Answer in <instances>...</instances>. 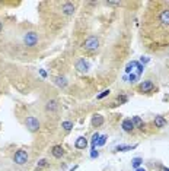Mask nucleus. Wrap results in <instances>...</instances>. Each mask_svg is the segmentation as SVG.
<instances>
[{"instance_id": "2f4dec72", "label": "nucleus", "mask_w": 169, "mask_h": 171, "mask_svg": "<svg viewBox=\"0 0 169 171\" xmlns=\"http://www.w3.org/2000/svg\"><path fill=\"white\" fill-rule=\"evenodd\" d=\"M165 171H169V168H165Z\"/></svg>"}, {"instance_id": "20e7f679", "label": "nucleus", "mask_w": 169, "mask_h": 171, "mask_svg": "<svg viewBox=\"0 0 169 171\" xmlns=\"http://www.w3.org/2000/svg\"><path fill=\"white\" fill-rule=\"evenodd\" d=\"M13 161L18 164V165H25L28 163V154L26 151H18L15 156H13Z\"/></svg>"}, {"instance_id": "7ed1b4c3", "label": "nucleus", "mask_w": 169, "mask_h": 171, "mask_svg": "<svg viewBox=\"0 0 169 171\" xmlns=\"http://www.w3.org/2000/svg\"><path fill=\"white\" fill-rule=\"evenodd\" d=\"M83 47L88 51H95V50H98V47H99V40L96 37H89L88 40L84 41Z\"/></svg>"}, {"instance_id": "f03ea898", "label": "nucleus", "mask_w": 169, "mask_h": 171, "mask_svg": "<svg viewBox=\"0 0 169 171\" xmlns=\"http://www.w3.org/2000/svg\"><path fill=\"white\" fill-rule=\"evenodd\" d=\"M25 126L29 132H38V129H40V122H38V119H35L34 116H29V117H26Z\"/></svg>"}, {"instance_id": "4468645a", "label": "nucleus", "mask_w": 169, "mask_h": 171, "mask_svg": "<svg viewBox=\"0 0 169 171\" xmlns=\"http://www.w3.org/2000/svg\"><path fill=\"white\" fill-rule=\"evenodd\" d=\"M155 124H156V127H165V124H166V120H165V117H162V116H156L155 117Z\"/></svg>"}, {"instance_id": "1a4fd4ad", "label": "nucleus", "mask_w": 169, "mask_h": 171, "mask_svg": "<svg viewBox=\"0 0 169 171\" xmlns=\"http://www.w3.org/2000/svg\"><path fill=\"white\" fill-rule=\"evenodd\" d=\"M75 146H76L77 149H84V148L88 146V140H86V138H83V136L77 138L76 139V143H75Z\"/></svg>"}, {"instance_id": "7c9ffc66", "label": "nucleus", "mask_w": 169, "mask_h": 171, "mask_svg": "<svg viewBox=\"0 0 169 171\" xmlns=\"http://www.w3.org/2000/svg\"><path fill=\"white\" fill-rule=\"evenodd\" d=\"M2 29H3V24L0 22V31H2Z\"/></svg>"}, {"instance_id": "f257e3e1", "label": "nucleus", "mask_w": 169, "mask_h": 171, "mask_svg": "<svg viewBox=\"0 0 169 171\" xmlns=\"http://www.w3.org/2000/svg\"><path fill=\"white\" fill-rule=\"evenodd\" d=\"M38 40H40V37L35 31H29L24 35V44L26 47H35L38 44Z\"/></svg>"}, {"instance_id": "cd10ccee", "label": "nucleus", "mask_w": 169, "mask_h": 171, "mask_svg": "<svg viewBox=\"0 0 169 171\" xmlns=\"http://www.w3.org/2000/svg\"><path fill=\"white\" fill-rule=\"evenodd\" d=\"M45 165H47V159H41L38 163V167H45Z\"/></svg>"}, {"instance_id": "6ab92c4d", "label": "nucleus", "mask_w": 169, "mask_h": 171, "mask_svg": "<svg viewBox=\"0 0 169 171\" xmlns=\"http://www.w3.org/2000/svg\"><path fill=\"white\" fill-rule=\"evenodd\" d=\"M136 146H128V145H120V146L115 148V151H131L134 149Z\"/></svg>"}, {"instance_id": "412c9836", "label": "nucleus", "mask_w": 169, "mask_h": 171, "mask_svg": "<svg viewBox=\"0 0 169 171\" xmlns=\"http://www.w3.org/2000/svg\"><path fill=\"white\" fill-rule=\"evenodd\" d=\"M99 136H101L99 133H95V135L92 136V149L96 148V143H98V139H99Z\"/></svg>"}, {"instance_id": "bb28decb", "label": "nucleus", "mask_w": 169, "mask_h": 171, "mask_svg": "<svg viewBox=\"0 0 169 171\" xmlns=\"http://www.w3.org/2000/svg\"><path fill=\"white\" fill-rule=\"evenodd\" d=\"M149 60H150L149 57H142V59H140V62H142L143 65H146V63H149Z\"/></svg>"}, {"instance_id": "c85d7f7f", "label": "nucleus", "mask_w": 169, "mask_h": 171, "mask_svg": "<svg viewBox=\"0 0 169 171\" xmlns=\"http://www.w3.org/2000/svg\"><path fill=\"white\" fill-rule=\"evenodd\" d=\"M40 73H41L42 78H47V72H45V70H40Z\"/></svg>"}, {"instance_id": "dca6fc26", "label": "nucleus", "mask_w": 169, "mask_h": 171, "mask_svg": "<svg viewBox=\"0 0 169 171\" xmlns=\"http://www.w3.org/2000/svg\"><path fill=\"white\" fill-rule=\"evenodd\" d=\"M54 83H56V85H59V86H66V85H67L66 79H64V78H60V76L54 78Z\"/></svg>"}, {"instance_id": "9d476101", "label": "nucleus", "mask_w": 169, "mask_h": 171, "mask_svg": "<svg viewBox=\"0 0 169 171\" xmlns=\"http://www.w3.org/2000/svg\"><path fill=\"white\" fill-rule=\"evenodd\" d=\"M153 89V83L150 81H144L142 85H140V91L142 92H150Z\"/></svg>"}, {"instance_id": "f3484780", "label": "nucleus", "mask_w": 169, "mask_h": 171, "mask_svg": "<svg viewBox=\"0 0 169 171\" xmlns=\"http://www.w3.org/2000/svg\"><path fill=\"white\" fill-rule=\"evenodd\" d=\"M142 163H143V159L137 156V158H134V159L131 161V165H133V167H134L136 170H137V168H140V165H142Z\"/></svg>"}, {"instance_id": "f8f14e48", "label": "nucleus", "mask_w": 169, "mask_h": 171, "mask_svg": "<svg viewBox=\"0 0 169 171\" xmlns=\"http://www.w3.org/2000/svg\"><path fill=\"white\" fill-rule=\"evenodd\" d=\"M53 155L56 156V158H61L63 155H64V149H63V146H60V145H57V146L53 148Z\"/></svg>"}, {"instance_id": "ddd939ff", "label": "nucleus", "mask_w": 169, "mask_h": 171, "mask_svg": "<svg viewBox=\"0 0 169 171\" xmlns=\"http://www.w3.org/2000/svg\"><path fill=\"white\" fill-rule=\"evenodd\" d=\"M92 124L95 126V127H98V126L104 124V117H102L101 114H95L93 119H92Z\"/></svg>"}, {"instance_id": "6e6552de", "label": "nucleus", "mask_w": 169, "mask_h": 171, "mask_svg": "<svg viewBox=\"0 0 169 171\" xmlns=\"http://www.w3.org/2000/svg\"><path fill=\"white\" fill-rule=\"evenodd\" d=\"M159 21H161L162 25H165V26H169V9H165V10H162L161 15H159Z\"/></svg>"}, {"instance_id": "0eeeda50", "label": "nucleus", "mask_w": 169, "mask_h": 171, "mask_svg": "<svg viewBox=\"0 0 169 171\" xmlns=\"http://www.w3.org/2000/svg\"><path fill=\"white\" fill-rule=\"evenodd\" d=\"M45 110H47L48 113H56V111L59 110V102H57L56 99H50V101L45 104Z\"/></svg>"}, {"instance_id": "b1692460", "label": "nucleus", "mask_w": 169, "mask_h": 171, "mask_svg": "<svg viewBox=\"0 0 169 171\" xmlns=\"http://www.w3.org/2000/svg\"><path fill=\"white\" fill-rule=\"evenodd\" d=\"M143 70H144V66L139 63V66H137V76H140V75L143 73Z\"/></svg>"}, {"instance_id": "5701e85b", "label": "nucleus", "mask_w": 169, "mask_h": 171, "mask_svg": "<svg viewBox=\"0 0 169 171\" xmlns=\"http://www.w3.org/2000/svg\"><path fill=\"white\" fill-rule=\"evenodd\" d=\"M137 78H139V76H137V75H136V73H130V76H128V81L131 82V83H134V82H136V79H137Z\"/></svg>"}, {"instance_id": "c756f323", "label": "nucleus", "mask_w": 169, "mask_h": 171, "mask_svg": "<svg viewBox=\"0 0 169 171\" xmlns=\"http://www.w3.org/2000/svg\"><path fill=\"white\" fill-rule=\"evenodd\" d=\"M136 171H146V170H144V168H137Z\"/></svg>"}, {"instance_id": "9b49d317", "label": "nucleus", "mask_w": 169, "mask_h": 171, "mask_svg": "<svg viewBox=\"0 0 169 171\" xmlns=\"http://www.w3.org/2000/svg\"><path fill=\"white\" fill-rule=\"evenodd\" d=\"M121 126H123V129H124L126 132H131L133 129H134V124H133V122H131V119H126Z\"/></svg>"}, {"instance_id": "423d86ee", "label": "nucleus", "mask_w": 169, "mask_h": 171, "mask_svg": "<svg viewBox=\"0 0 169 171\" xmlns=\"http://www.w3.org/2000/svg\"><path fill=\"white\" fill-rule=\"evenodd\" d=\"M75 9H76V6H75L73 3L67 2V3H64V5H63L61 10H63V13H64L66 16H70V15H73V13H75Z\"/></svg>"}, {"instance_id": "aec40b11", "label": "nucleus", "mask_w": 169, "mask_h": 171, "mask_svg": "<svg viewBox=\"0 0 169 171\" xmlns=\"http://www.w3.org/2000/svg\"><path fill=\"white\" fill-rule=\"evenodd\" d=\"M107 139H108V136H105V135H104V136H99V139H98V143H96V145H98V146H104V145L107 143Z\"/></svg>"}, {"instance_id": "a878e982", "label": "nucleus", "mask_w": 169, "mask_h": 171, "mask_svg": "<svg viewBox=\"0 0 169 171\" xmlns=\"http://www.w3.org/2000/svg\"><path fill=\"white\" fill-rule=\"evenodd\" d=\"M108 94H110V89L104 91V92H102V94H99V95H98V99H102V98H104V97H107V95H108Z\"/></svg>"}, {"instance_id": "393cba45", "label": "nucleus", "mask_w": 169, "mask_h": 171, "mask_svg": "<svg viewBox=\"0 0 169 171\" xmlns=\"http://www.w3.org/2000/svg\"><path fill=\"white\" fill-rule=\"evenodd\" d=\"M98 156H99V152L96 149H92L91 151V158H98Z\"/></svg>"}, {"instance_id": "a211bd4d", "label": "nucleus", "mask_w": 169, "mask_h": 171, "mask_svg": "<svg viewBox=\"0 0 169 171\" xmlns=\"http://www.w3.org/2000/svg\"><path fill=\"white\" fill-rule=\"evenodd\" d=\"M131 122H133V124H136V126H139V127H143V122H142V119H140L139 116H134Z\"/></svg>"}, {"instance_id": "39448f33", "label": "nucleus", "mask_w": 169, "mask_h": 171, "mask_svg": "<svg viewBox=\"0 0 169 171\" xmlns=\"http://www.w3.org/2000/svg\"><path fill=\"white\" fill-rule=\"evenodd\" d=\"M76 69L79 72H82V73H86V72L89 70V63H88L84 59H79L76 62Z\"/></svg>"}, {"instance_id": "2eb2a0df", "label": "nucleus", "mask_w": 169, "mask_h": 171, "mask_svg": "<svg viewBox=\"0 0 169 171\" xmlns=\"http://www.w3.org/2000/svg\"><path fill=\"white\" fill-rule=\"evenodd\" d=\"M137 66H139V62H131V63H128L126 67V72L127 73H133V70H134Z\"/></svg>"}, {"instance_id": "4be33fe9", "label": "nucleus", "mask_w": 169, "mask_h": 171, "mask_svg": "<svg viewBox=\"0 0 169 171\" xmlns=\"http://www.w3.org/2000/svg\"><path fill=\"white\" fill-rule=\"evenodd\" d=\"M61 126H63L66 130H70V129L73 127V123H72V122H63V124H61Z\"/></svg>"}]
</instances>
